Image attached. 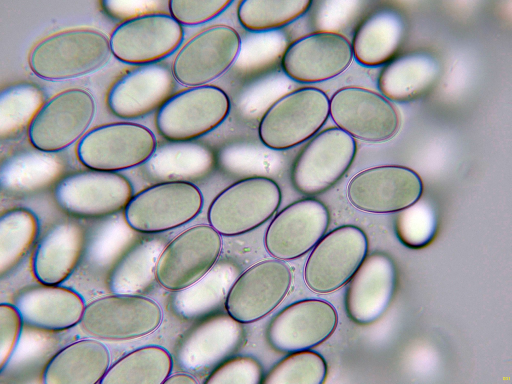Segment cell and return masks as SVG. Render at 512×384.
Segmentation results:
<instances>
[{"label": "cell", "instance_id": "obj_11", "mask_svg": "<svg viewBox=\"0 0 512 384\" xmlns=\"http://www.w3.org/2000/svg\"><path fill=\"white\" fill-rule=\"evenodd\" d=\"M162 320V309L154 300L140 295L113 294L86 306L80 322L94 338L124 340L152 333Z\"/></svg>", "mask_w": 512, "mask_h": 384}, {"label": "cell", "instance_id": "obj_39", "mask_svg": "<svg viewBox=\"0 0 512 384\" xmlns=\"http://www.w3.org/2000/svg\"><path fill=\"white\" fill-rule=\"evenodd\" d=\"M232 0H172L170 14L181 25L197 26L210 21L222 14Z\"/></svg>", "mask_w": 512, "mask_h": 384}, {"label": "cell", "instance_id": "obj_25", "mask_svg": "<svg viewBox=\"0 0 512 384\" xmlns=\"http://www.w3.org/2000/svg\"><path fill=\"white\" fill-rule=\"evenodd\" d=\"M86 232L78 223L60 222L40 241L34 257L33 270L42 284L58 286L72 273L82 258Z\"/></svg>", "mask_w": 512, "mask_h": 384}, {"label": "cell", "instance_id": "obj_32", "mask_svg": "<svg viewBox=\"0 0 512 384\" xmlns=\"http://www.w3.org/2000/svg\"><path fill=\"white\" fill-rule=\"evenodd\" d=\"M172 360L158 346L138 349L110 367L100 384H160L170 376Z\"/></svg>", "mask_w": 512, "mask_h": 384}, {"label": "cell", "instance_id": "obj_15", "mask_svg": "<svg viewBox=\"0 0 512 384\" xmlns=\"http://www.w3.org/2000/svg\"><path fill=\"white\" fill-rule=\"evenodd\" d=\"M330 116L337 127L354 138L376 142L398 132V112L382 95L360 86L342 88L330 100Z\"/></svg>", "mask_w": 512, "mask_h": 384}, {"label": "cell", "instance_id": "obj_36", "mask_svg": "<svg viewBox=\"0 0 512 384\" xmlns=\"http://www.w3.org/2000/svg\"><path fill=\"white\" fill-rule=\"evenodd\" d=\"M328 366L320 354L304 350L291 353L278 363L263 378L266 384H322Z\"/></svg>", "mask_w": 512, "mask_h": 384}, {"label": "cell", "instance_id": "obj_34", "mask_svg": "<svg viewBox=\"0 0 512 384\" xmlns=\"http://www.w3.org/2000/svg\"><path fill=\"white\" fill-rule=\"evenodd\" d=\"M38 224L31 212L16 208L0 219V273L5 275L22 261L38 236Z\"/></svg>", "mask_w": 512, "mask_h": 384}, {"label": "cell", "instance_id": "obj_1", "mask_svg": "<svg viewBox=\"0 0 512 384\" xmlns=\"http://www.w3.org/2000/svg\"><path fill=\"white\" fill-rule=\"evenodd\" d=\"M330 116V100L322 90L305 86L282 96L267 110L258 126L266 148L284 150L312 138Z\"/></svg>", "mask_w": 512, "mask_h": 384}, {"label": "cell", "instance_id": "obj_22", "mask_svg": "<svg viewBox=\"0 0 512 384\" xmlns=\"http://www.w3.org/2000/svg\"><path fill=\"white\" fill-rule=\"evenodd\" d=\"M338 323L336 310L329 302L320 300L300 301L272 320L268 331V342L282 352L308 350L328 340Z\"/></svg>", "mask_w": 512, "mask_h": 384}, {"label": "cell", "instance_id": "obj_10", "mask_svg": "<svg viewBox=\"0 0 512 384\" xmlns=\"http://www.w3.org/2000/svg\"><path fill=\"white\" fill-rule=\"evenodd\" d=\"M222 248V236L210 224L189 228L166 245L157 263L156 280L174 292L192 285L210 272Z\"/></svg>", "mask_w": 512, "mask_h": 384}, {"label": "cell", "instance_id": "obj_21", "mask_svg": "<svg viewBox=\"0 0 512 384\" xmlns=\"http://www.w3.org/2000/svg\"><path fill=\"white\" fill-rule=\"evenodd\" d=\"M176 80L172 67L156 62L140 65L123 74L107 96L110 111L116 116L133 120L159 109L172 95Z\"/></svg>", "mask_w": 512, "mask_h": 384}, {"label": "cell", "instance_id": "obj_31", "mask_svg": "<svg viewBox=\"0 0 512 384\" xmlns=\"http://www.w3.org/2000/svg\"><path fill=\"white\" fill-rule=\"evenodd\" d=\"M436 74L434 62L428 56L408 54L394 57L382 70L378 86L390 101L407 102L426 90Z\"/></svg>", "mask_w": 512, "mask_h": 384}, {"label": "cell", "instance_id": "obj_38", "mask_svg": "<svg viewBox=\"0 0 512 384\" xmlns=\"http://www.w3.org/2000/svg\"><path fill=\"white\" fill-rule=\"evenodd\" d=\"M414 204L400 211L395 224L400 240L412 248L428 244L432 238L436 229L432 212L426 209L416 208Z\"/></svg>", "mask_w": 512, "mask_h": 384}, {"label": "cell", "instance_id": "obj_35", "mask_svg": "<svg viewBox=\"0 0 512 384\" xmlns=\"http://www.w3.org/2000/svg\"><path fill=\"white\" fill-rule=\"evenodd\" d=\"M42 102V92L30 84H18L5 89L0 98L1 136H13L29 128Z\"/></svg>", "mask_w": 512, "mask_h": 384}, {"label": "cell", "instance_id": "obj_17", "mask_svg": "<svg viewBox=\"0 0 512 384\" xmlns=\"http://www.w3.org/2000/svg\"><path fill=\"white\" fill-rule=\"evenodd\" d=\"M423 184L414 170L400 166H382L355 175L347 188L348 198L358 209L374 214L400 212L416 204Z\"/></svg>", "mask_w": 512, "mask_h": 384}, {"label": "cell", "instance_id": "obj_37", "mask_svg": "<svg viewBox=\"0 0 512 384\" xmlns=\"http://www.w3.org/2000/svg\"><path fill=\"white\" fill-rule=\"evenodd\" d=\"M106 218L86 232V239L82 258L90 268L101 269L114 265L118 240L116 224ZM110 268V269H111Z\"/></svg>", "mask_w": 512, "mask_h": 384}, {"label": "cell", "instance_id": "obj_18", "mask_svg": "<svg viewBox=\"0 0 512 384\" xmlns=\"http://www.w3.org/2000/svg\"><path fill=\"white\" fill-rule=\"evenodd\" d=\"M354 58L352 44L339 32L321 30L292 42L282 58V67L290 79L314 84L335 78L344 72Z\"/></svg>", "mask_w": 512, "mask_h": 384}, {"label": "cell", "instance_id": "obj_23", "mask_svg": "<svg viewBox=\"0 0 512 384\" xmlns=\"http://www.w3.org/2000/svg\"><path fill=\"white\" fill-rule=\"evenodd\" d=\"M349 282L346 299L348 316L359 324H372L383 316L393 299L396 284L394 263L386 254L374 253Z\"/></svg>", "mask_w": 512, "mask_h": 384}, {"label": "cell", "instance_id": "obj_42", "mask_svg": "<svg viewBox=\"0 0 512 384\" xmlns=\"http://www.w3.org/2000/svg\"><path fill=\"white\" fill-rule=\"evenodd\" d=\"M198 382L191 375L187 374H176L170 375L164 384H196Z\"/></svg>", "mask_w": 512, "mask_h": 384}, {"label": "cell", "instance_id": "obj_9", "mask_svg": "<svg viewBox=\"0 0 512 384\" xmlns=\"http://www.w3.org/2000/svg\"><path fill=\"white\" fill-rule=\"evenodd\" d=\"M133 193L132 184L122 174L90 170L59 180L54 197L59 207L70 215L102 218L124 210Z\"/></svg>", "mask_w": 512, "mask_h": 384}, {"label": "cell", "instance_id": "obj_26", "mask_svg": "<svg viewBox=\"0 0 512 384\" xmlns=\"http://www.w3.org/2000/svg\"><path fill=\"white\" fill-rule=\"evenodd\" d=\"M108 350L100 341L81 340L66 346L48 362L44 372L46 384L100 383L110 368Z\"/></svg>", "mask_w": 512, "mask_h": 384}, {"label": "cell", "instance_id": "obj_41", "mask_svg": "<svg viewBox=\"0 0 512 384\" xmlns=\"http://www.w3.org/2000/svg\"><path fill=\"white\" fill-rule=\"evenodd\" d=\"M0 370H2L13 354L22 335L24 322L14 305L1 304L0 306Z\"/></svg>", "mask_w": 512, "mask_h": 384}, {"label": "cell", "instance_id": "obj_13", "mask_svg": "<svg viewBox=\"0 0 512 384\" xmlns=\"http://www.w3.org/2000/svg\"><path fill=\"white\" fill-rule=\"evenodd\" d=\"M292 281L291 268L284 261L274 258L256 263L230 288L226 300L227 312L242 324L258 321L282 303Z\"/></svg>", "mask_w": 512, "mask_h": 384}, {"label": "cell", "instance_id": "obj_29", "mask_svg": "<svg viewBox=\"0 0 512 384\" xmlns=\"http://www.w3.org/2000/svg\"><path fill=\"white\" fill-rule=\"evenodd\" d=\"M166 241L158 237L138 240L117 260L110 270L108 285L114 294L140 295L156 280L158 258Z\"/></svg>", "mask_w": 512, "mask_h": 384}, {"label": "cell", "instance_id": "obj_14", "mask_svg": "<svg viewBox=\"0 0 512 384\" xmlns=\"http://www.w3.org/2000/svg\"><path fill=\"white\" fill-rule=\"evenodd\" d=\"M241 48L240 36L234 28L224 24L210 26L179 50L172 66L174 78L190 87L208 84L228 70Z\"/></svg>", "mask_w": 512, "mask_h": 384}, {"label": "cell", "instance_id": "obj_24", "mask_svg": "<svg viewBox=\"0 0 512 384\" xmlns=\"http://www.w3.org/2000/svg\"><path fill=\"white\" fill-rule=\"evenodd\" d=\"M14 306L24 325L48 332L76 326L80 322L86 307L82 298L74 291L42 284L21 290Z\"/></svg>", "mask_w": 512, "mask_h": 384}, {"label": "cell", "instance_id": "obj_20", "mask_svg": "<svg viewBox=\"0 0 512 384\" xmlns=\"http://www.w3.org/2000/svg\"><path fill=\"white\" fill-rule=\"evenodd\" d=\"M200 320L182 338L176 360L182 369L202 372L228 359L244 340L242 324L228 313H211Z\"/></svg>", "mask_w": 512, "mask_h": 384}, {"label": "cell", "instance_id": "obj_4", "mask_svg": "<svg viewBox=\"0 0 512 384\" xmlns=\"http://www.w3.org/2000/svg\"><path fill=\"white\" fill-rule=\"evenodd\" d=\"M203 205L202 193L194 184L161 182L134 196L124 210V218L136 232L158 234L188 223L198 215Z\"/></svg>", "mask_w": 512, "mask_h": 384}, {"label": "cell", "instance_id": "obj_5", "mask_svg": "<svg viewBox=\"0 0 512 384\" xmlns=\"http://www.w3.org/2000/svg\"><path fill=\"white\" fill-rule=\"evenodd\" d=\"M231 102L220 88L190 87L172 95L159 109L156 126L172 142L193 140L216 128L228 116Z\"/></svg>", "mask_w": 512, "mask_h": 384}, {"label": "cell", "instance_id": "obj_28", "mask_svg": "<svg viewBox=\"0 0 512 384\" xmlns=\"http://www.w3.org/2000/svg\"><path fill=\"white\" fill-rule=\"evenodd\" d=\"M404 25L396 12L384 10L372 14L359 24L352 44L354 58L361 64L374 67L394 58L404 36Z\"/></svg>", "mask_w": 512, "mask_h": 384}, {"label": "cell", "instance_id": "obj_7", "mask_svg": "<svg viewBox=\"0 0 512 384\" xmlns=\"http://www.w3.org/2000/svg\"><path fill=\"white\" fill-rule=\"evenodd\" d=\"M157 146L152 132L135 123L120 122L98 126L86 134L76 153L90 170L117 172L144 164Z\"/></svg>", "mask_w": 512, "mask_h": 384}, {"label": "cell", "instance_id": "obj_40", "mask_svg": "<svg viewBox=\"0 0 512 384\" xmlns=\"http://www.w3.org/2000/svg\"><path fill=\"white\" fill-rule=\"evenodd\" d=\"M263 380L260 363L250 356L230 358L214 369L206 379L208 384H257Z\"/></svg>", "mask_w": 512, "mask_h": 384}, {"label": "cell", "instance_id": "obj_19", "mask_svg": "<svg viewBox=\"0 0 512 384\" xmlns=\"http://www.w3.org/2000/svg\"><path fill=\"white\" fill-rule=\"evenodd\" d=\"M330 216L326 205L313 198L295 202L282 210L268 227L265 248L274 258L297 259L313 249L324 236Z\"/></svg>", "mask_w": 512, "mask_h": 384}, {"label": "cell", "instance_id": "obj_33", "mask_svg": "<svg viewBox=\"0 0 512 384\" xmlns=\"http://www.w3.org/2000/svg\"><path fill=\"white\" fill-rule=\"evenodd\" d=\"M310 0H242L237 8L240 24L252 32L278 30L294 22L310 9Z\"/></svg>", "mask_w": 512, "mask_h": 384}, {"label": "cell", "instance_id": "obj_3", "mask_svg": "<svg viewBox=\"0 0 512 384\" xmlns=\"http://www.w3.org/2000/svg\"><path fill=\"white\" fill-rule=\"evenodd\" d=\"M282 194L272 178L256 176L241 180L220 192L208 214L210 224L221 236H235L260 226L276 212Z\"/></svg>", "mask_w": 512, "mask_h": 384}, {"label": "cell", "instance_id": "obj_30", "mask_svg": "<svg viewBox=\"0 0 512 384\" xmlns=\"http://www.w3.org/2000/svg\"><path fill=\"white\" fill-rule=\"evenodd\" d=\"M60 165L51 152H23L6 160L0 170V187L6 194L22 196L45 190L58 177Z\"/></svg>", "mask_w": 512, "mask_h": 384}, {"label": "cell", "instance_id": "obj_8", "mask_svg": "<svg viewBox=\"0 0 512 384\" xmlns=\"http://www.w3.org/2000/svg\"><path fill=\"white\" fill-rule=\"evenodd\" d=\"M368 240L360 228L344 226L333 230L318 242L306 262V286L318 294L337 290L348 283L367 257Z\"/></svg>", "mask_w": 512, "mask_h": 384}, {"label": "cell", "instance_id": "obj_16", "mask_svg": "<svg viewBox=\"0 0 512 384\" xmlns=\"http://www.w3.org/2000/svg\"><path fill=\"white\" fill-rule=\"evenodd\" d=\"M184 37L182 25L168 14L148 12L120 24L110 39L112 54L127 64L157 62L174 52Z\"/></svg>", "mask_w": 512, "mask_h": 384}, {"label": "cell", "instance_id": "obj_27", "mask_svg": "<svg viewBox=\"0 0 512 384\" xmlns=\"http://www.w3.org/2000/svg\"><path fill=\"white\" fill-rule=\"evenodd\" d=\"M211 163L210 153L202 144L193 140L170 141L157 145L152 156L142 164V172L146 179L154 184L192 183L208 172Z\"/></svg>", "mask_w": 512, "mask_h": 384}, {"label": "cell", "instance_id": "obj_6", "mask_svg": "<svg viewBox=\"0 0 512 384\" xmlns=\"http://www.w3.org/2000/svg\"><path fill=\"white\" fill-rule=\"evenodd\" d=\"M357 150L355 139L337 126L317 134L302 150L294 163L291 172L294 187L308 196L326 192L349 170Z\"/></svg>", "mask_w": 512, "mask_h": 384}, {"label": "cell", "instance_id": "obj_12", "mask_svg": "<svg viewBox=\"0 0 512 384\" xmlns=\"http://www.w3.org/2000/svg\"><path fill=\"white\" fill-rule=\"evenodd\" d=\"M92 96L82 88L62 92L44 104L32 122L28 138L36 149L54 152L82 138L94 117Z\"/></svg>", "mask_w": 512, "mask_h": 384}, {"label": "cell", "instance_id": "obj_2", "mask_svg": "<svg viewBox=\"0 0 512 384\" xmlns=\"http://www.w3.org/2000/svg\"><path fill=\"white\" fill-rule=\"evenodd\" d=\"M112 54L110 40L104 34L76 29L43 40L32 50L29 62L40 78L62 80L98 70L107 64Z\"/></svg>", "mask_w": 512, "mask_h": 384}]
</instances>
